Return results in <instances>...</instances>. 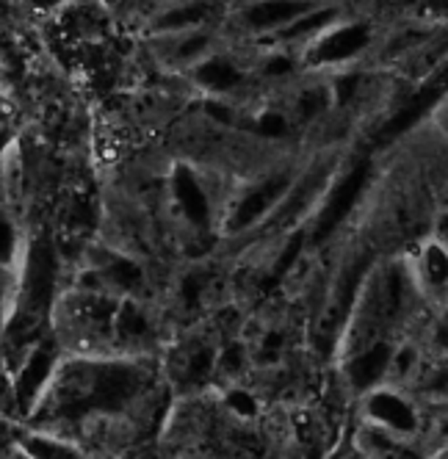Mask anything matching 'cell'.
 Segmentation results:
<instances>
[{"mask_svg": "<svg viewBox=\"0 0 448 459\" xmlns=\"http://www.w3.org/2000/svg\"><path fill=\"white\" fill-rule=\"evenodd\" d=\"M216 293H219V277L211 264L194 260L177 280L175 285V313L194 326L205 318L211 307H216Z\"/></svg>", "mask_w": 448, "mask_h": 459, "instance_id": "16", "label": "cell"}, {"mask_svg": "<svg viewBox=\"0 0 448 459\" xmlns=\"http://www.w3.org/2000/svg\"><path fill=\"white\" fill-rule=\"evenodd\" d=\"M122 297L106 290L73 285L64 290L53 310V335L67 354L116 357L114 326Z\"/></svg>", "mask_w": 448, "mask_h": 459, "instance_id": "4", "label": "cell"}, {"mask_svg": "<svg viewBox=\"0 0 448 459\" xmlns=\"http://www.w3.org/2000/svg\"><path fill=\"white\" fill-rule=\"evenodd\" d=\"M20 448L28 451L34 459H91V454L83 451L75 440L50 435V432H39V429L25 432L20 440Z\"/></svg>", "mask_w": 448, "mask_h": 459, "instance_id": "21", "label": "cell"}, {"mask_svg": "<svg viewBox=\"0 0 448 459\" xmlns=\"http://www.w3.org/2000/svg\"><path fill=\"white\" fill-rule=\"evenodd\" d=\"M429 459H448V440H445V443H440V446H435Z\"/></svg>", "mask_w": 448, "mask_h": 459, "instance_id": "29", "label": "cell"}, {"mask_svg": "<svg viewBox=\"0 0 448 459\" xmlns=\"http://www.w3.org/2000/svg\"><path fill=\"white\" fill-rule=\"evenodd\" d=\"M343 163H346V155L335 144L318 150L315 155L302 160L299 175L294 178L291 186H288V191L282 194L277 208L269 213V219L233 249H238V252H244V249H274L288 236L305 230L310 224V219L315 216V211L322 208L330 186L335 183L338 172L343 169Z\"/></svg>", "mask_w": 448, "mask_h": 459, "instance_id": "3", "label": "cell"}, {"mask_svg": "<svg viewBox=\"0 0 448 459\" xmlns=\"http://www.w3.org/2000/svg\"><path fill=\"white\" fill-rule=\"evenodd\" d=\"M299 169H302V160L282 158L236 180L228 203H224V213H221V230H219L221 244H228L233 249L249 233H254L277 208V203L282 200L288 186L294 183Z\"/></svg>", "mask_w": 448, "mask_h": 459, "instance_id": "6", "label": "cell"}, {"mask_svg": "<svg viewBox=\"0 0 448 459\" xmlns=\"http://www.w3.org/2000/svg\"><path fill=\"white\" fill-rule=\"evenodd\" d=\"M418 341L429 354H448V305L429 313L418 330Z\"/></svg>", "mask_w": 448, "mask_h": 459, "instance_id": "23", "label": "cell"}, {"mask_svg": "<svg viewBox=\"0 0 448 459\" xmlns=\"http://www.w3.org/2000/svg\"><path fill=\"white\" fill-rule=\"evenodd\" d=\"M382 30L374 17L346 14L324 34H318L302 53V70L313 75H338L358 70V64L376 53Z\"/></svg>", "mask_w": 448, "mask_h": 459, "instance_id": "7", "label": "cell"}, {"mask_svg": "<svg viewBox=\"0 0 448 459\" xmlns=\"http://www.w3.org/2000/svg\"><path fill=\"white\" fill-rule=\"evenodd\" d=\"M443 208H448V180H445V186H443Z\"/></svg>", "mask_w": 448, "mask_h": 459, "instance_id": "31", "label": "cell"}, {"mask_svg": "<svg viewBox=\"0 0 448 459\" xmlns=\"http://www.w3.org/2000/svg\"><path fill=\"white\" fill-rule=\"evenodd\" d=\"M219 338L211 326H188V333L177 338L164 357L167 382L180 393V396H197L216 385V359Z\"/></svg>", "mask_w": 448, "mask_h": 459, "instance_id": "9", "label": "cell"}, {"mask_svg": "<svg viewBox=\"0 0 448 459\" xmlns=\"http://www.w3.org/2000/svg\"><path fill=\"white\" fill-rule=\"evenodd\" d=\"M0 114H4V97H0Z\"/></svg>", "mask_w": 448, "mask_h": 459, "instance_id": "32", "label": "cell"}, {"mask_svg": "<svg viewBox=\"0 0 448 459\" xmlns=\"http://www.w3.org/2000/svg\"><path fill=\"white\" fill-rule=\"evenodd\" d=\"M318 4H280V0H261V4H241L228 12L224 30L230 37L249 39V42H269L280 30L294 25L299 17L313 12Z\"/></svg>", "mask_w": 448, "mask_h": 459, "instance_id": "13", "label": "cell"}, {"mask_svg": "<svg viewBox=\"0 0 448 459\" xmlns=\"http://www.w3.org/2000/svg\"><path fill=\"white\" fill-rule=\"evenodd\" d=\"M185 78L205 94V100H224L238 106L246 91L258 86V81H254V56H246L241 48L230 42L213 50Z\"/></svg>", "mask_w": 448, "mask_h": 459, "instance_id": "11", "label": "cell"}, {"mask_svg": "<svg viewBox=\"0 0 448 459\" xmlns=\"http://www.w3.org/2000/svg\"><path fill=\"white\" fill-rule=\"evenodd\" d=\"M424 407H443L448 404V354H429L415 374L412 385L407 387Z\"/></svg>", "mask_w": 448, "mask_h": 459, "instance_id": "19", "label": "cell"}, {"mask_svg": "<svg viewBox=\"0 0 448 459\" xmlns=\"http://www.w3.org/2000/svg\"><path fill=\"white\" fill-rule=\"evenodd\" d=\"M429 233L448 249V208H440V211H437V216L432 219Z\"/></svg>", "mask_w": 448, "mask_h": 459, "instance_id": "27", "label": "cell"}, {"mask_svg": "<svg viewBox=\"0 0 448 459\" xmlns=\"http://www.w3.org/2000/svg\"><path fill=\"white\" fill-rule=\"evenodd\" d=\"M332 459H371L368 454H363L355 443H351V437L346 443H340L332 454Z\"/></svg>", "mask_w": 448, "mask_h": 459, "instance_id": "28", "label": "cell"}, {"mask_svg": "<svg viewBox=\"0 0 448 459\" xmlns=\"http://www.w3.org/2000/svg\"><path fill=\"white\" fill-rule=\"evenodd\" d=\"M221 6L211 4H175L167 6L161 14L152 20V34L167 37V34H180V30H194V28H208L216 22H224L219 17H211V12H219Z\"/></svg>", "mask_w": 448, "mask_h": 459, "instance_id": "20", "label": "cell"}, {"mask_svg": "<svg viewBox=\"0 0 448 459\" xmlns=\"http://www.w3.org/2000/svg\"><path fill=\"white\" fill-rule=\"evenodd\" d=\"M14 297H17V272L0 266V341L6 335V326L14 310Z\"/></svg>", "mask_w": 448, "mask_h": 459, "instance_id": "24", "label": "cell"}, {"mask_svg": "<svg viewBox=\"0 0 448 459\" xmlns=\"http://www.w3.org/2000/svg\"><path fill=\"white\" fill-rule=\"evenodd\" d=\"M17 412V399H14V382L6 371H0V415Z\"/></svg>", "mask_w": 448, "mask_h": 459, "instance_id": "25", "label": "cell"}, {"mask_svg": "<svg viewBox=\"0 0 448 459\" xmlns=\"http://www.w3.org/2000/svg\"><path fill=\"white\" fill-rule=\"evenodd\" d=\"M358 420L376 426V429L426 443L429 432V412L412 396L407 387L399 385H379L363 399H358ZM429 448V446H426Z\"/></svg>", "mask_w": 448, "mask_h": 459, "instance_id": "10", "label": "cell"}, {"mask_svg": "<svg viewBox=\"0 0 448 459\" xmlns=\"http://www.w3.org/2000/svg\"><path fill=\"white\" fill-rule=\"evenodd\" d=\"M219 28H194V30H180V34L158 37V48H161V61L172 70H180L188 75L191 70L202 64L213 50H219L228 39H219Z\"/></svg>", "mask_w": 448, "mask_h": 459, "instance_id": "17", "label": "cell"}, {"mask_svg": "<svg viewBox=\"0 0 448 459\" xmlns=\"http://www.w3.org/2000/svg\"><path fill=\"white\" fill-rule=\"evenodd\" d=\"M233 183L236 180H230L228 172L200 167L194 160L183 158L172 163L167 175V200L185 238L197 247L194 260H205L208 247L221 241V213Z\"/></svg>", "mask_w": 448, "mask_h": 459, "instance_id": "2", "label": "cell"}, {"mask_svg": "<svg viewBox=\"0 0 448 459\" xmlns=\"http://www.w3.org/2000/svg\"><path fill=\"white\" fill-rule=\"evenodd\" d=\"M25 244H28V238L20 230V224L9 213L0 211V266L17 272L22 252H25Z\"/></svg>", "mask_w": 448, "mask_h": 459, "instance_id": "22", "label": "cell"}, {"mask_svg": "<svg viewBox=\"0 0 448 459\" xmlns=\"http://www.w3.org/2000/svg\"><path fill=\"white\" fill-rule=\"evenodd\" d=\"M401 257L429 313L448 305V249L432 233H426L424 238L409 244Z\"/></svg>", "mask_w": 448, "mask_h": 459, "instance_id": "14", "label": "cell"}, {"mask_svg": "<svg viewBox=\"0 0 448 459\" xmlns=\"http://www.w3.org/2000/svg\"><path fill=\"white\" fill-rule=\"evenodd\" d=\"M371 172H374V167L366 155L343 163V169L338 172L335 183L330 186L322 208L315 211V216L305 227V249H324L340 233L349 216H355L363 194L368 191Z\"/></svg>", "mask_w": 448, "mask_h": 459, "instance_id": "8", "label": "cell"}, {"mask_svg": "<svg viewBox=\"0 0 448 459\" xmlns=\"http://www.w3.org/2000/svg\"><path fill=\"white\" fill-rule=\"evenodd\" d=\"M9 459H34V456H30L28 451H22V448L17 446V448H14V451L9 454Z\"/></svg>", "mask_w": 448, "mask_h": 459, "instance_id": "30", "label": "cell"}, {"mask_svg": "<svg viewBox=\"0 0 448 459\" xmlns=\"http://www.w3.org/2000/svg\"><path fill=\"white\" fill-rule=\"evenodd\" d=\"M67 357L64 346L56 341V335H45L37 346H30V351L20 359V366L12 371V382H14V399H17V415H22L25 420L34 415V410L39 407L45 390L50 387L61 359Z\"/></svg>", "mask_w": 448, "mask_h": 459, "instance_id": "12", "label": "cell"}, {"mask_svg": "<svg viewBox=\"0 0 448 459\" xmlns=\"http://www.w3.org/2000/svg\"><path fill=\"white\" fill-rule=\"evenodd\" d=\"M401 341V338H399ZM396 341H376L363 349L346 351L335 357V371L340 377V387L351 399H363L379 385H388L391 374V357H393Z\"/></svg>", "mask_w": 448, "mask_h": 459, "instance_id": "15", "label": "cell"}, {"mask_svg": "<svg viewBox=\"0 0 448 459\" xmlns=\"http://www.w3.org/2000/svg\"><path fill=\"white\" fill-rule=\"evenodd\" d=\"M429 125H432V130H435V134H437L443 142H448V94L440 100V106L432 111Z\"/></svg>", "mask_w": 448, "mask_h": 459, "instance_id": "26", "label": "cell"}, {"mask_svg": "<svg viewBox=\"0 0 448 459\" xmlns=\"http://www.w3.org/2000/svg\"><path fill=\"white\" fill-rule=\"evenodd\" d=\"M351 443H355L363 454H368L371 459H429L432 456L426 443L388 435V432L376 429V426H368L360 420L355 426Z\"/></svg>", "mask_w": 448, "mask_h": 459, "instance_id": "18", "label": "cell"}, {"mask_svg": "<svg viewBox=\"0 0 448 459\" xmlns=\"http://www.w3.org/2000/svg\"><path fill=\"white\" fill-rule=\"evenodd\" d=\"M155 357H75L67 354L28 423L70 437L91 426L136 420L158 387Z\"/></svg>", "mask_w": 448, "mask_h": 459, "instance_id": "1", "label": "cell"}, {"mask_svg": "<svg viewBox=\"0 0 448 459\" xmlns=\"http://www.w3.org/2000/svg\"><path fill=\"white\" fill-rule=\"evenodd\" d=\"M379 247L371 238H360L355 244H349V249L340 255V260L332 269V277L324 288L322 297V310L313 318V333L310 341L322 354H332L346 333V326L351 321V313L358 307L360 290L379 264Z\"/></svg>", "mask_w": 448, "mask_h": 459, "instance_id": "5", "label": "cell"}]
</instances>
